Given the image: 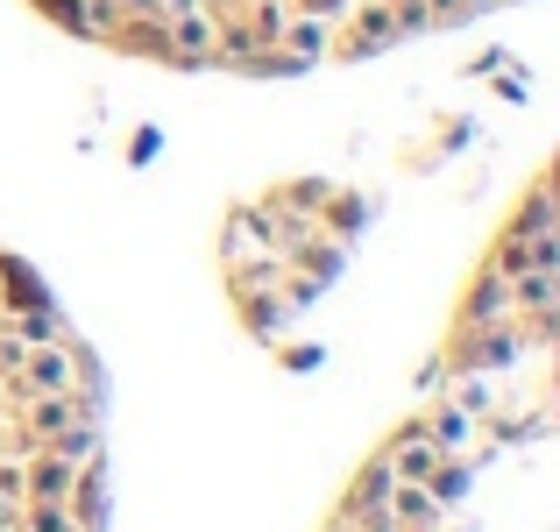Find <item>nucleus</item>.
<instances>
[{"label":"nucleus","instance_id":"obj_1","mask_svg":"<svg viewBox=\"0 0 560 532\" xmlns=\"http://www.w3.org/2000/svg\"><path fill=\"white\" fill-rule=\"evenodd\" d=\"M0 270H8V291H14V305H43V285L22 270V263H0Z\"/></svg>","mask_w":560,"mask_h":532},{"label":"nucleus","instance_id":"obj_2","mask_svg":"<svg viewBox=\"0 0 560 532\" xmlns=\"http://www.w3.org/2000/svg\"><path fill=\"white\" fill-rule=\"evenodd\" d=\"M305 14H341V0H299Z\"/></svg>","mask_w":560,"mask_h":532},{"label":"nucleus","instance_id":"obj_3","mask_svg":"<svg viewBox=\"0 0 560 532\" xmlns=\"http://www.w3.org/2000/svg\"><path fill=\"white\" fill-rule=\"evenodd\" d=\"M433 8H440V14H447V8H454V0H433Z\"/></svg>","mask_w":560,"mask_h":532}]
</instances>
